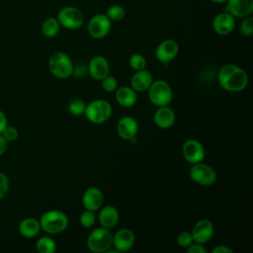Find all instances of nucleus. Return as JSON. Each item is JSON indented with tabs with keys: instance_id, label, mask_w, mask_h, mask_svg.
Segmentation results:
<instances>
[{
	"instance_id": "nucleus-1",
	"label": "nucleus",
	"mask_w": 253,
	"mask_h": 253,
	"mask_svg": "<svg viewBox=\"0 0 253 253\" xmlns=\"http://www.w3.org/2000/svg\"><path fill=\"white\" fill-rule=\"evenodd\" d=\"M217 81L224 90L229 92H239L247 87L249 78L243 68L228 63L218 70Z\"/></svg>"
},
{
	"instance_id": "nucleus-2",
	"label": "nucleus",
	"mask_w": 253,
	"mask_h": 253,
	"mask_svg": "<svg viewBox=\"0 0 253 253\" xmlns=\"http://www.w3.org/2000/svg\"><path fill=\"white\" fill-rule=\"evenodd\" d=\"M39 220L41 228L49 234L60 233L68 226V217L66 213L59 210H49L44 211Z\"/></svg>"
},
{
	"instance_id": "nucleus-3",
	"label": "nucleus",
	"mask_w": 253,
	"mask_h": 253,
	"mask_svg": "<svg viewBox=\"0 0 253 253\" xmlns=\"http://www.w3.org/2000/svg\"><path fill=\"white\" fill-rule=\"evenodd\" d=\"M48 69L50 73L59 79H65L72 75L73 62L68 54L63 51L53 52L48 59Z\"/></svg>"
},
{
	"instance_id": "nucleus-4",
	"label": "nucleus",
	"mask_w": 253,
	"mask_h": 253,
	"mask_svg": "<svg viewBox=\"0 0 253 253\" xmlns=\"http://www.w3.org/2000/svg\"><path fill=\"white\" fill-rule=\"evenodd\" d=\"M84 114L88 121L99 125L107 122L112 115L111 104L104 99H97L86 105Z\"/></svg>"
},
{
	"instance_id": "nucleus-5",
	"label": "nucleus",
	"mask_w": 253,
	"mask_h": 253,
	"mask_svg": "<svg viewBox=\"0 0 253 253\" xmlns=\"http://www.w3.org/2000/svg\"><path fill=\"white\" fill-rule=\"evenodd\" d=\"M113 234L109 228L98 227L90 232L87 237V247L95 253L106 252L112 246Z\"/></svg>"
},
{
	"instance_id": "nucleus-6",
	"label": "nucleus",
	"mask_w": 253,
	"mask_h": 253,
	"mask_svg": "<svg viewBox=\"0 0 253 253\" xmlns=\"http://www.w3.org/2000/svg\"><path fill=\"white\" fill-rule=\"evenodd\" d=\"M148 98L157 107L168 106L173 99V91L168 82L158 79L153 81L148 88Z\"/></svg>"
},
{
	"instance_id": "nucleus-7",
	"label": "nucleus",
	"mask_w": 253,
	"mask_h": 253,
	"mask_svg": "<svg viewBox=\"0 0 253 253\" xmlns=\"http://www.w3.org/2000/svg\"><path fill=\"white\" fill-rule=\"evenodd\" d=\"M56 19L60 26L67 30H77L84 23L83 13L76 7L65 6L59 10Z\"/></svg>"
},
{
	"instance_id": "nucleus-8",
	"label": "nucleus",
	"mask_w": 253,
	"mask_h": 253,
	"mask_svg": "<svg viewBox=\"0 0 253 253\" xmlns=\"http://www.w3.org/2000/svg\"><path fill=\"white\" fill-rule=\"evenodd\" d=\"M191 179L202 186H211L216 181V172L208 164L198 162L193 164L190 169Z\"/></svg>"
},
{
	"instance_id": "nucleus-9",
	"label": "nucleus",
	"mask_w": 253,
	"mask_h": 253,
	"mask_svg": "<svg viewBox=\"0 0 253 253\" xmlns=\"http://www.w3.org/2000/svg\"><path fill=\"white\" fill-rule=\"evenodd\" d=\"M111 27L112 22L106 14H96L89 20L87 30L92 38L100 40L110 33Z\"/></svg>"
},
{
	"instance_id": "nucleus-10",
	"label": "nucleus",
	"mask_w": 253,
	"mask_h": 253,
	"mask_svg": "<svg viewBox=\"0 0 253 253\" xmlns=\"http://www.w3.org/2000/svg\"><path fill=\"white\" fill-rule=\"evenodd\" d=\"M184 158L191 164L202 162L206 156L204 145L197 139L191 138L184 142L182 146Z\"/></svg>"
},
{
	"instance_id": "nucleus-11",
	"label": "nucleus",
	"mask_w": 253,
	"mask_h": 253,
	"mask_svg": "<svg viewBox=\"0 0 253 253\" xmlns=\"http://www.w3.org/2000/svg\"><path fill=\"white\" fill-rule=\"evenodd\" d=\"M179 52V45L176 41L167 39L162 41L155 49V56L156 58L164 63L167 64L171 60H173Z\"/></svg>"
},
{
	"instance_id": "nucleus-12",
	"label": "nucleus",
	"mask_w": 253,
	"mask_h": 253,
	"mask_svg": "<svg viewBox=\"0 0 253 253\" xmlns=\"http://www.w3.org/2000/svg\"><path fill=\"white\" fill-rule=\"evenodd\" d=\"M90 76L98 81H101L110 74V64L108 59L103 55L93 56L87 66Z\"/></svg>"
},
{
	"instance_id": "nucleus-13",
	"label": "nucleus",
	"mask_w": 253,
	"mask_h": 253,
	"mask_svg": "<svg viewBox=\"0 0 253 253\" xmlns=\"http://www.w3.org/2000/svg\"><path fill=\"white\" fill-rule=\"evenodd\" d=\"M213 232H214V226L212 222L209 219L204 218V219L198 220L195 223L191 231V234L193 236L194 242L205 244L212 237Z\"/></svg>"
},
{
	"instance_id": "nucleus-14",
	"label": "nucleus",
	"mask_w": 253,
	"mask_h": 253,
	"mask_svg": "<svg viewBox=\"0 0 253 253\" xmlns=\"http://www.w3.org/2000/svg\"><path fill=\"white\" fill-rule=\"evenodd\" d=\"M235 28V18L228 12L224 11L217 14L212 20V29L219 36H227Z\"/></svg>"
},
{
	"instance_id": "nucleus-15",
	"label": "nucleus",
	"mask_w": 253,
	"mask_h": 253,
	"mask_svg": "<svg viewBox=\"0 0 253 253\" xmlns=\"http://www.w3.org/2000/svg\"><path fill=\"white\" fill-rule=\"evenodd\" d=\"M224 11L230 13L234 18L252 15L253 0H226Z\"/></svg>"
},
{
	"instance_id": "nucleus-16",
	"label": "nucleus",
	"mask_w": 253,
	"mask_h": 253,
	"mask_svg": "<svg viewBox=\"0 0 253 253\" xmlns=\"http://www.w3.org/2000/svg\"><path fill=\"white\" fill-rule=\"evenodd\" d=\"M138 130V124L131 116L121 118L117 124V132L125 140H131L135 137Z\"/></svg>"
},
{
	"instance_id": "nucleus-17",
	"label": "nucleus",
	"mask_w": 253,
	"mask_h": 253,
	"mask_svg": "<svg viewBox=\"0 0 253 253\" xmlns=\"http://www.w3.org/2000/svg\"><path fill=\"white\" fill-rule=\"evenodd\" d=\"M104 203V194L97 187H90L85 190L82 196V205L85 210L96 211L101 209Z\"/></svg>"
},
{
	"instance_id": "nucleus-18",
	"label": "nucleus",
	"mask_w": 253,
	"mask_h": 253,
	"mask_svg": "<svg viewBox=\"0 0 253 253\" xmlns=\"http://www.w3.org/2000/svg\"><path fill=\"white\" fill-rule=\"evenodd\" d=\"M134 241V233L128 228H122L113 235L112 245L115 247L117 252H125L128 251L133 246Z\"/></svg>"
},
{
	"instance_id": "nucleus-19",
	"label": "nucleus",
	"mask_w": 253,
	"mask_h": 253,
	"mask_svg": "<svg viewBox=\"0 0 253 253\" xmlns=\"http://www.w3.org/2000/svg\"><path fill=\"white\" fill-rule=\"evenodd\" d=\"M153 82L152 74L145 68L136 70L130 79V87L135 92H144L148 90Z\"/></svg>"
},
{
	"instance_id": "nucleus-20",
	"label": "nucleus",
	"mask_w": 253,
	"mask_h": 253,
	"mask_svg": "<svg viewBox=\"0 0 253 253\" xmlns=\"http://www.w3.org/2000/svg\"><path fill=\"white\" fill-rule=\"evenodd\" d=\"M155 125L160 128H169L171 127L176 120L175 112L169 106L158 107L153 117Z\"/></svg>"
},
{
	"instance_id": "nucleus-21",
	"label": "nucleus",
	"mask_w": 253,
	"mask_h": 253,
	"mask_svg": "<svg viewBox=\"0 0 253 253\" xmlns=\"http://www.w3.org/2000/svg\"><path fill=\"white\" fill-rule=\"evenodd\" d=\"M98 219L101 226L110 229L117 225L120 219V213L115 207L105 206L101 209L98 215Z\"/></svg>"
},
{
	"instance_id": "nucleus-22",
	"label": "nucleus",
	"mask_w": 253,
	"mask_h": 253,
	"mask_svg": "<svg viewBox=\"0 0 253 253\" xmlns=\"http://www.w3.org/2000/svg\"><path fill=\"white\" fill-rule=\"evenodd\" d=\"M115 97L119 105L125 108H130L134 106L137 101L136 92L131 87H127V86L118 87L116 89Z\"/></svg>"
},
{
	"instance_id": "nucleus-23",
	"label": "nucleus",
	"mask_w": 253,
	"mask_h": 253,
	"mask_svg": "<svg viewBox=\"0 0 253 253\" xmlns=\"http://www.w3.org/2000/svg\"><path fill=\"white\" fill-rule=\"evenodd\" d=\"M19 232L25 238L36 237L41 231L40 220L35 217H25L19 223Z\"/></svg>"
},
{
	"instance_id": "nucleus-24",
	"label": "nucleus",
	"mask_w": 253,
	"mask_h": 253,
	"mask_svg": "<svg viewBox=\"0 0 253 253\" xmlns=\"http://www.w3.org/2000/svg\"><path fill=\"white\" fill-rule=\"evenodd\" d=\"M60 29V25L56 19V17H48L42 23L41 30L44 37L46 38H54L57 36Z\"/></svg>"
},
{
	"instance_id": "nucleus-25",
	"label": "nucleus",
	"mask_w": 253,
	"mask_h": 253,
	"mask_svg": "<svg viewBox=\"0 0 253 253\" xmlns=\"http://www.w3.org/2000/svg\"><path fill=\"white\" fill-rule=\"evenodd\" d=\"M36 249L40 253H53L56 250V243L51 237L42 236L37 240Z\"/></svg>"
},
{
	"instance_id": "nucleus-26",
	"label": "nucleus",
	"mask_w": 253,
	"mask_h": 253,
	"mask_svg": "<svg viewBox=\"0 0 253 253\" xmlns=\"http://www.w3.org/2000/svg\"><path fill=\"white\" fill-rule=\"evenodd\" d=\"M125 8L119 4L110 6L106 12V16L110 19L111 22H120L125 18Z\"/></svg>"
},
{
	"instance_id": "nucleus-27",
	"label": "nucleus",
	"mask_w": 253,
	"mask_h": 253,
	"mask_svg": "<svg viewBox=\"0 0 253 253\" xmlns=\"http://www.w3.org/2000/svg\"><path fill=\"white\" fill-rule=\"evenodd\" d=\"M68 112L72 114L73 116H80L84 114L86 104L85 102L80 98H74L68 103Z\"/></svg>"
},
{
	"instance_id": "nucleus-28",
	"label": "nucleus",
	"mask_w": 253,
	"mask_h": 253,
	"mask_svg": "<svg viewBox=\"0 0 253 253\" xmlns=\"http://www.w3.org/2000/svg\"><path fill=\"white\" fill-rule=\"evenodd\" d=\"M128 64L133 70H140L145 68L146 66V59L140 53H133L128 58Z\"/></svg>"
},
{
	"instance_id": "nucleus-29",
	"label": "nucleus",
	"mask_w": 253,
	"mask_h": 253,
	"mask_svg": "<svg viewBox=\"0 0 253 253\" xmlns=\"http://www.w3.org/2000/svg\"><path fill=\"white\" fill-rule=\"evenodd\" d=\"M242 19L243 20L239 25L240 34L244 37H249L253 34V17L252 15H249Z\"/></svg>"
},
{
	"instance_id": "nucleus-30",
	"label": "nucleus",
	"mask_w": 253,
	"mask_h": 253,
	"mask_svg": "<svg viewBox=\"0 0 253 253\" xmlns=\"http://www.w3.org/2000/svg\"><path fill=\"white\" fill-rule=\"evenodd\" d=\"M79 221L80 224L85 227V228H90L94 225L95 221H96V215H95V211H89V210H85L79 217Z\"/></svg>"
},
{
	"instance_id": "nucleus-31",
	"label": "nucleus",
	"mask_w": 253,
	"mask_h": 253,
	"mask_svg": "<svg viewBox=\"0 0 253 253\" xmlns=\"http://www.w3.org/2000/svg\"><path fill=\"white\" fill-rule=\"evenodd\" d=\"M101 84H102V88L106 91V92H114L116 91V89L118 88V80L115 76L112 75H108L106 76L104 79L101 80Z\"/></svg>"
},
{
	"instance_id": "nucleus-32",
	"label": "nucleus",
	"mask_w": 253,
	"mask_h": 253,
	"mask_svg": "<svg viewBox=\"0 0 253 253\" xmlns=\"http://www.w3.org/2000/svg\"><path fill=\"white\" fill-rule=\"evenodd\" d=\"M193 242V236L189 231H182L177 236V243L182 248H188Z\"/></svg>"
},
{
	"instance_id": "nucleus-33",
	"label": "nucleus",
	"mask_w": 253,
	"mask_h": 253,
	"mask_svg": "<svg viewBox=\"0 0 253 253\" xmlns=\"http://www.w3.org/2000/svg\"><path fill=\"white\" fill-rule=\"evenodd\" d=\"M1 134L3 135V137L8 142H13V141H15L18 138L19 131H18V129L15 126L7 125L6 127L3 129V131L1 132Z\"/></svg>"
},
{
	"instance_id": "nucleus-34",
	"label": "nucleus",
	"mask_w": 253,
	"mask_h": 253,
	"mask_svg": "<svg viewBox=\"0 0 253 253\" xmlns=\"http://www.w3.org/2000/svg\"><path fill=\"white\" fill-rule=\"evenodd\" d=\"M10 182L8 176L0 171V200H2L8 193Z\"/></svg>"
},
{
	"instance_id": "nucleus-35",
	"label": "nucleus",
	"mask_w": 253,
	"mask_h": 253,
	"mask_svg": "<svg viewBox=\"0 0 253 253\" xmlns=\"http://www.w3.org/2000/svg\"><path fill=\"white\" fill-rule=\"evenodd\" d=\"M88 72L87 66L84 63H79L77 65L73 64V71H72V75H74L77 78H81L83 76L86 75V73Z\"/></svg>"
},
{
	"instance_id": "nucleus-36",
	"label": "nucleus",
	"mask_w": 253,
	"mask_h": 253,
	"mask_svg": "<svg viewBox=\"0 0 253 253\" xmlns=\"http://www.w3.org/2000/svg\"><path fill=\"white\" fill-rule=\"evenodd\" d=\"M188 253H207L206 247L203 246L201 243H192L188 248H187Z\"/></svg>"
},
{
	"instance_id": "nucleus-37",
	"label": "nucleus",
	"mask_w": 253,
	"mask_h": 253,
	"mask_svg": "<svg viewBox=\"0 0 253 253\" xmlns=\"http://www.w3.org/2000/svg\"><path fill=\"white\" fill-rule=\"evenodd\" d=\"M212 253H233V250L225 245H217L212 249Z\"/></svg>"
},
{
	"instance_id": "nucleus-38",
	"label": "nucleus",
	"mask_w": 253,
	"mask_h": 253,
	"mask_svg": "<svg viewBox=\"0 0 253 253\" xmlns=\"http://www.w3.org/2000/svg\"><path fill=\"white\" fill-rule=\"evenodd\" d=\"M7 125H8L7 117L5 113L2 110H0V133L3 131V129L6 127Z\"/></svg>"
},
{
	"instance_id": "nucleus-39",
	"label": "nucleus",
	"mask_w": 253,
	"mask_h": 253,
	"mask_svg": "<svg viewBox=\"0 0 253 253\" xmlns=\"http://www.w3.org/2000/svg\"><path fill=\"white\" fill-rule=\"evenodd\" d=\"M7 146H8V141L0 133V156L5 153V151L7 150Z\"/></svg>"
},
{
	"instance_id": "nucleus-40",
	"label": "nucleus",
	"mask_w": 253,
	"mask_h": 253,
	"mask_svg": "<svg viewBox=\"0 0 253 253\" xmlns=\"http://www.w3.org/2000/svg\"><path fill=\"white\" fill-rule=\"evenodd\" d=\"M213 3H225L226 0H211Z\"/></svg>"
}]
</instances>
